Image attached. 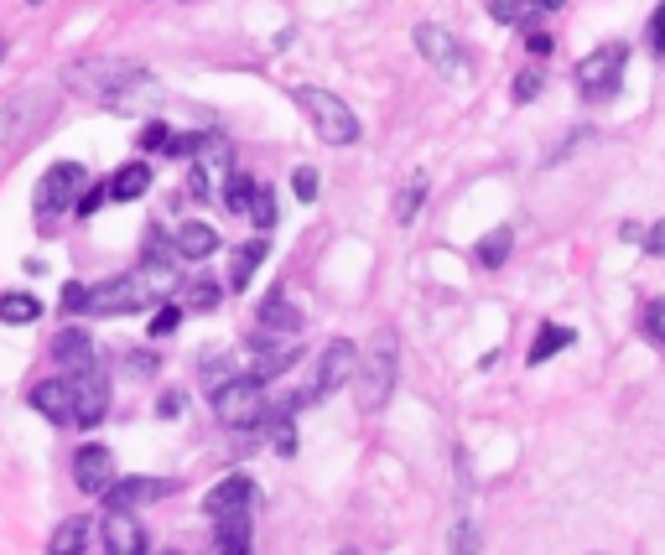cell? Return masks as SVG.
Segmentation results:
<instances>
[{
    "label": "cell",
    "instance_id": "12",
    "mask_svg": "<svg viewBox=\"0 0 665 555\" xmlns=\"http://www.w3.org/2000/svg\"><path fill=\"white\" fill-rule=\"evenodd\" d=\"M416 52H422L437 73H447V78H463V73H468V52L458 48V36L443 32V27H432V21L416 27Z\"/></svg>",
    "mask_w": 665,
    "mask_h": 555
},
{
    "label": "cell",
    "instance_id": "46",
    "mask_svg": "<svg viewBox=\"0 0 665 555\" xmlns=\"http://www.w3.org/2000/svg\"><path fill=\"white\" fill-rule=\"evenodd\" d=\"M167 555H183V551H167Z\"/></svg>",
    "mask_w": 665,
    "mask_h": 555
},
{
    "label": "cell",
    "instance_id": "21",
    "mask_svg": "<svg viewBox=\"0 0 665 555\" xmlns=\"http://www.w3.org/2000/svg\"><path fill=\"white\" fill-rule=\"evenodd\" d=\"M266 239H245L235 250V260H229V291H250V281H256V270L266 265Z\"/></svg>",
    "mask_w": 665,
    "mask_h": 555
},
{
    "label": "cell",
    "instance_id": "26",
    "mask_svg": "<svg viewBox=\"0 0 665 555\" xmlns=\"http://www.w3.org/2000/svg\"><path fill=\"white\" fill-rule=\"evenodd\" d=\"M256 198H260V182L250 177V171H235V177L224 182V208H229V213H250Z\"/></svg>",
    "mask_w": 665,
    "mask_h": 555
},
{
    "label": "cell",
    "instance_id": "38",
    "mask_svg": "<svg viewBox=\"0 0 665 555\" xmlns=\"http://www.w3.org/2000/svg\"><path fill=\"white\" fill-rule=\"evenodd\" d=\"M104 198H110V182H104V187H84V198H79V208H73V213H84V219H89V213H100Z\"/></svg>",
    "mask_w": 665,
    "mask_h": 555
},
{
    "label": "cell",
    "instance_id": "41",
    "mask_svg": "<svg viewBox=\"0 0 665 555\" xmlns=\"http://www.w3.org/2000/svg\"><path fill=\"white\" fill-rule=\"evenodd\" d=\"M125 369L136 374V379H146V374H156V358L152 354H125Z\"/></svg>",
    "mask_w": 665,
    "mask_h": 555
},
{
    "label": "cell",
    "instance_id": "10",
    "mask_svg": "<svg viewBox=\"0 0 665 555\" xmlns=\"http://www.w3.org/2000/svg\"><path fill=\"white\" fill-rule=\"evenodd\" d=\"M354 369H359V348L349 343V337H333L323 348V358H318V379H312V400H328L333 389L354 385Z\"/></svg>",
    "mask_w": 665,
    "mask_h": 555
},
{
    "label": "cell",
    "instance_id": "35",
    "mask_svg": "<svg viewBox=\"0 0 665 555\" xmlns=\"http://www.w3.org/2000/svg\"><path fill=\"white\" fill-rule=\"evenodd\" d=\"M177 322H183V306H162V312L152 317V337H156V343L172 337V333H177Z\"/></svg>",
    "mask_w": 665,
    "mask_h": 555
},
{
    "label": "cell",
    "instance_id": "17",
    "mask_svg": "<svg viewBox=\"0 0 665 555\" xmlns=\"http://www.w3.org/2000/svg\"><path fill=\"white\" fill-rule=\"evenodd\" d=\"M172 250L183 254V260H208V254H219V229H214L208 219L177 223V234H172Z\"/></svg>",
    "mask_w": 665,
    "mask_h": 555
},
{
    "label": "cell",
    "instance_id": "15",
    "mask_svg": "<svg viewBox=\"0 0 665 555\" xmlns=\"http://www.w3.org/2000/svg\"><path fill=\"white\" fill-rule=\"evenodd\" d=\"M177 489L172 478H115V489L104 493V504L115 509V514H131L141 504H156V499H167Z\"/></svg>",
    "mask_w": 665,
    "mask_h": 555
},
{
    "label": "cell",
    "instance_id": "33",
    "mask_svg": "<svg viewBox=\"0 0 665 555\" xmlns=\"http://www.w3.org/2000/svg\"><path fill=\"white\" fill-rule=\"evenodd\" d=\"M484 6H489V17H495V21H505V27H510V21L526 17L530 0H484Z\"/></svg>",
    "mask_w": 665,
    "mask_h": 555
},
{
    "label": "cell",
    "instance_id": "42",
    "mask_svg": "<svg viewBox=\"0 0 665 555\" xmlns=\"http://www.w3.org/2000/svg\"><path fill=\"white\" fill-rule=\"evenodd\" d=\"M177 410H183V389H167V395L156 400V416L167 421V416H177Z\"/></svg>",
    "mask_w": 665,
    "mask_h": 555
},
{
    "label": "cell",
    "instance_id": "45",
    "mask_svg": "<svg viewBox=\"0 0 665 555\" xmlns=\"http://www.w3.org/2000/svg\"><path fill=\"white\" fill-rule=\"evenodd\" d=\"M562 6H567V0H530L526 17H530V11H562ZM526 17H520V21H526Z\"/></svg>",
    "mask_w": 665,
    "mask_h": 555
},
{
    "label": "cell",
    "instance_id": "39",
    "mask_svg": "<svg viewBox=\"0 0 665 555\" xmlns=\"http://www.w3.org/2000/svg\"><path fill=\"white\" fill-rule=\"evenodd\" d=\"M84 296H89V286L69 281V286H63V312H69V317H79V312H84Z\"/></svg>",
    "mask_w": 665,
    "mask_h": 555
},
{
    "label": "cell",
    "instance_id": "2",
    "mask_svg": "<svg viewBox=\"0 0 665 555\" xmlns=\"http://www.w3.org/2000/svg\"><path fill=\"white\" fill-rule=\"evenodd\" d=\"M395 369H401V343H395L391 327H380L370 337V348L359 354V369H354V395L364 416L385 410V400H391V389H395Z\"/></svg>",
    "mask_w": 665,
    "mask_h": 555
},
{
    "label": "cell",
    "instance_id": "16",
    "mask_svg": "<svg viewBox=\"0 0 665 555\" xmlns=\"http://www.w3.org/2000/svg\"><path fill=\"white\" fill-rule=\"evenodd\" d=\"M32 410L37 416H48L52 426H73V385L69 379H42V385H32Z\"/></svg>",
    "mask_w": 665,
    "mask_h": 555
},
{
    "label": "cell",
    "instance_id": "34",
    "mask_svg": "<svg viewBox=\"0 0 665 555\" xmlns=\"http://www.w3.org/2000/svg\"><path fill=\"white\" fill-rule=\"evenodd\" d=\"M250 213H256L260 234H266V229H276V192H271V187H260V198H256V208H250Z\"/></svg>",
    "mask_w": 665,
    "mask_h": 555
},
{
    "label": "cell",
    "instance_id": "14",
    "mask_svg": "<svg viewBox=\"0 0 665 555\" xmlns=\"http://www.w3.org/2000/svg\"><path fill=\"white\" fill-rule=\"evenodd\" d=\"M73 483L84 489V499H104L115 489V457L110 447H79L73 452Z\"/></svg>",
    "mask_w": 665,
    "mask_h": 555
},
{
    "label": "cell",
    "instance_id": "37",
    "mask_svg": "<svg viewBox=\"0 0 665 555\" xmlns=\"http://www.w3.org/2000/svg\"><path fill=\"white\" fill-rule=\"evenodd\" d=\"M650 52H661L665 57V0L655 6V17H650Z\"/></svg>",
    "mask_w": 665,
    "mask_h": 555
},
{
    "label": "cell",
    "instance_id": "8",
    "mask_svg": "<svg viewBox=\"0 0 665 555\" xmlns=\"http://www.w3.org/2000/svg\"><path fill=\"white\" fill-rule=\"evenodd\" d=\"M48 115H52V88H21L11 100H0V146H21Z\"/></svg>",
    "mask_w": 665,
    "mask_h": 555
},
{
    "label": "cell",
    "instance_id": "9",
    "mask_svg": "<svg viewBox=\"0 0 665 555\" xmlns=\"http://www.w3.org/2000/svg\"><path fill=\"white\" fill-rule=\"evenodd\" d=\"M229 161H235L229 140L214 135V130H204V146H198V156H193V192H198V198H204V192H224V182L235 177Z\"/></svg>",
    "mask_w": 665,
    "mask_h": 555
},
{
    "label": "cell",
    "instance_id": "20",
    "mask_svg": "<svg viewBox=\"0 0 665 555\" xmlns=\"http://www.w3.org/2000/svg\"><path fill=\"white\" fill-rule=\"evenodd\" d=\"M89 540H94V520H89V514H69V520L52 530L48 555H84Z\"/></svg>",
    "mask_w": 665,
    "mask_h": 555
},
{
    "label": "cell",
    "instance_id": "4",
    "mask_svg": "<svg viewBox=\"0 0 665 555\" xmlns=\"http://www.w3.org/2000/svg\"><path fill=\"white\" fill-rule=\"evenodd\" d=\"M245 343H250V354H256V358L287 354V348H297V343H302V312L291 306L287 291H271V296L260 302L256 333H245Z\"/></svg>",
    "mask_w": 665,
    "mask_h": 555
},
{
    "label": "cell",
    "instance_id": "47",
    "mask_svg": "<svg viewBox=\"0 0 665 555\" xmlns=\"http://www.w3.org/2000/svg\"><path fill=\"white\" fill-rule=\"evenodd\" d=\"M339 555H354V551H339Z\"/></svg>",
    "mask_w": 665,
    "mask_h": 555
},
{
    "label": "cell",
    "instance_id": "40",
    "mask_svg": "<svg viewBox=\"0 0 665 555\" xmlns=\"http://www.w3.org/2000/svg\"><path fill=\"white\" fill-rule=\"evenodd\" d=\"M297 198H302V202H312V198H318V171H312V167H302V171H297Z\"/></svg>",
    "mask_w": 665,
    "mask_h": 555
},
{
    "label": "cell",
    "instance_id": "24",
    "mask_svg": "<svg viewBox=\"0 0 665 555\" xmlns=\"http://www.w3.org/2000/svg\"><path fill=\"white\" fill-rule=\"evenodd\" d=\"M146 187H152V167L131 161V167H120L115 177H110V198H115V202H136V198H146Z\"/></svg>",
    "mask_w": 665,
    "mask_h": 555
},
{
    "label": "cell",
    "instance_id": "13",
    "mask_svg": "<svg viewBox=\"0 0 665 555\" xmlns=\"http://www.w3.org/2000/svg\"><path fill=\"white\" fill-rule=\"evenodd\" d=\"M73 385V426H100L110 416V379L100 369L69 374Z\"/></svg>",
    "mask_w": 665,
    "mask_h": 555
},
{
    "label": "cell",
    "instance_id": "25",
    "mask_svg": "<svg viewBox=\"0 0 665 555\" xmlns=\"http://www.w3.org/2000/svg\"><path fill=\"white\" fill-rule=\"evenodd\" d=\"M42 317V302L32 291H0V322L6 327H27V322Z\"/></svg>",
    "mask_w": 665,
    "mask_h": 555
},
{
    "label": "cell",
    "instance_id": "29",
    "mask_svg": "<svg viewBox=\"0 0 665 555\" xmlns=\"http://www.w3.org/2000/svg\"><path fill=\"white\" fill-rule=\"evenodd\" d=\"M422 202H427V177H411V182L401 187V198H395V219L411 223L422 213Z\"/></svg>",
    "mask_w": 665,
    "mask_h": 555
},
{
    "label": "cell",
    "instance_id": "43",
    "mask_svg": "<svg viewBox=\"0 0 665 555\" xmlns=\"http://www.w3.org/2000/svg\"><path fill=\"white\" fill-rule=\"evenodd\" d=\"M645 250H650V254H665V219H661V223H655V229H650V234H645Z\"/></svg>",
    "mask_w": 665,
    "mask_h": 555
},
{
    "label": "cell",
    "instance_id": "23",
    "mask_svg": "<svg viewBox=\"0 0 665 555\" xmlns=\"http://www.w3.org/2000/svg\"><path fill=\"white\" fill-rule=\"evenodd\" d=\"M214 555H256L250 545V514H235V520H219L214 524Z\"/></svg>",
    "mask_w": 665,
    "mask_h": 555
},
{
    "label": "cell",
    "instance_id": "7",
    "mask_svg": "<svg viewBox=\"0 0 665 555\" xmlns=\"http://www.w3.org/2000/svg\"><path fill=\"white\" fill-rule=\"evenodd\" d=\"M624 63H630V48H624V42H603L598 52H588L578 63V94L588 104L614 100L619 84H624Z\"/></svg>",
    "mask_w": 665,
    "mask_h": 555
},
{
    "label": "cell",
    "instance_id": "32",
    "mask_svg": "<svg viewBox=\"0 0 665 555\" xmlns=\"http://www.w3.org/2000/svg\"><path fill=\"white\" fill-rule=\"evenodd\" d=\"M167 146H172V125L152 119V125L141 130V151H167Z\"/></svg>",
    "mask_w": 665,
    "mask_h": 555
},
{
    "label": "cell",
    "instance_id": "5",
    "mask_svg": "<svg viewBox=\"0 0 665 555\" xmlns=\"http://www.w3.org/2000/svg\"><path fill=\"white\" fill-rule=\"evenodd\" d=\"M266 385H260L256 374H239V379H224L214 389V416H219L229 431H250V426H266Z\"/></svg>",
    "mask_w": 665,
    "mask_h": 555
},
{
    "label": "cell",
    "instance_id": "19",
    "mask_svg": "<svg viewBox=\"0 0 665 555\" xmlns=\"http://www.w3.org/2000/svg\"><path fill=\"white\" fill-rule=\"evenodd\" d=\"M52 358H58V369L84 374V369H94V343H89V333L69 327V333L52 337Z\"/></svg>",
    "mask_w": 665,
    "mask_h": 555
},
{
    "label": "cell",
    "instance_id": "3",
    "mask_svg": "<svg viewBox=\"0 0 665 555\" xmlns=\"http://www.w3.org/2000/svg\"><path fill=\"white\" fill-rule=\"evenodd\" d=\"M291 100H297V109L308 115V125L318 130V140H328V146H354V140H359V115L339 100V94L312 88V84H297V88H291Z\"/></svg>",
    "mask_w": 665,
    "mask_h": 555
},
{
    "label": "cell",
    "instance_id": "22",
    "mask_svg": "<svg viewBox=\"0 0 665 555\" xmlns=\"http://www.w3.org/2000/svg\"><path fill=\"white\" fill-rule=\"evenodd\" d=\"M572 343H578V333H572V327H562V322H541V333H536V343H530L526 364H530V369H541L547 358H557L562 348H572Z\"/></svg>",
    "mask_w": 665,
    "mask_h": 555
},
{
    "label": "cell",
    "instance_id": "36",
    "mask_svg": "<svg viewBox=\"0 0 665 555\" xmlns=\"http://www.w3.org/2000/svg\"><path fill=\"white\" fill-rule=\"evenodd\" d=\"M541 84H547V78H541L536 67H530V73H520V78H515V104H530L536 94H541Z\"/></svg>",
    "mask_w": 665,
    "mask_h": 555
},
{
    "label": "cell",
    "instance_id": "28",
    "mask_svg": "<svg viewBox=\"0 0 665 555\" xmlns=\"http://www.w3.org/2000/svg\"><path fill=\"white\" fill-rule=\"evenodd\" d=\"M640 337H645L650 348H661L665 354V296H655V302L640 306Z\"/></svg>",
    "mask_w": 665,
    "mask_h": 555
},
{
    "label": "cell",
    "instance_id": "44",
    "mask_svg": "<svg viewBox=\"0 0 665 555\" xmlns=\"http://www.w3.org/2000/svg\"><path fill=\"white\" fill-rule=\"evenodd\" d=\"M526 48L536 52V57H547V52H551V36H547V32H530V36H526Z\"/></svg>",
    "mask_w": 665,
    "mask_h": 555
},
{
    "label": "cell",
    "instance_id": "18",
    "mask_svg": "<svg viewBox=\"0 0 665 555\" xmlns=\"http://www.w3.org/2000/svg\"><path fill=\"white\" fill-rule=\"evenodd\" d=\"M104 555H146V530L131 514L110 509V520H104Z\"/></svg>",
    "mask_w": 665,
    "mask_h": 555
},
{
    "label": "cell",
    "instance_id": "1",
    "mask_svg": "<svg viewBox=\"0 0 665 555\" xmlns=\"http://www.w3.org/2000/svg\"><path fill=\"white\" fill-rule=\"evenodd\" d=\"M63 84L100 109H115V115H152L162 104L156 73L141 63H125V57H73L63 67Z\"/></svg>",
    "mask_w": 665,
    "mask_h": 555
},
{
    "label": "cell",
    "instance_id": "48",
    "mask_svg": "<svg viewBox=\"0 0 665 555\" xmlns=\"http://www.w3.org/2000/svg\"><path fill=\"white\" fill-rule=\"evenodd\" d=\"M32 6H42V0H32Z\"/></svg>",
    "mask_w": 665,
    "mask_h": 555
},
{
    "label": "cell",
    "instance_id": "31",
    "mask_svg": "<svg viewBox=\"0 0 665 555\" xmlns=\"http://www.w3.org/2000/svg\"><path fill=\"white\" fill-rule=\"evenodd\" d=\"M453 555H478V524L474 520H458L453 524V540H447Z\"/></svg>",
    "mask_w": 665,
    "mask_h": 555
},
{
    "label": "cell",
    "instance_id": "6",
    "mask_svg": "<svg viewBox=\"0 0 665 555\" xmlns=\"http://www.w3.org/2000/svg\"><path fill=\"white\" fill-rule=\"evenodd\" d=\"M89 187V167H79V161H52L48 171H42V182H37V223H58L69 208H79V198H84Z\"/></svg>",
    "mask_w": 665,
    "mask_h": 555
},
{
    "label": "cell",
    "instance_id": "11",
    "mask_svg": "<svg viewBox=\"0 0 665 555\" xmlns=\"http://www.w3.org/2000/svg\"><path fill=\"white\" fill-rule=\"evenodd\" d=\"M250 504H256V478L250 472H229V478H219L208 489L204 514L219 524V520H235V514H250Z\"/></svg>",
    "mask_w": 665,
    "mask_h": 555
},
{
    "label": "cell",
    "instance_id": "30",
    "mask_svg": "<svg viewBox=\"0 0 665 555\" xmlns=\"http://www.w3.org/2000/svg\"><path fill=\"white\" fill-rule=\"evenodd\" d=\"M219 302H224V291L214 286V281H193V286H188V302H183V306H188V312H214Z\"/></svg>",
    "mask_w": 665,
    "mask_h": 555
},
{
    "label": "cell",
    "instance_id": "27",
    "mask_svg": "<svg viewBox=\"0 0 665 555\" xmlns=\"http://www.w3.org/2000/svg\"><path fill=\"white\" fill-rule=\"evenodd\" d=\"M510 244H515L510 229H495V234H484V239L474 244V260H478L484 270H499L505 260H510Z\"/></svg>",
    "mask_w": 665,
    "mask_h": 555
}]
</instances>
